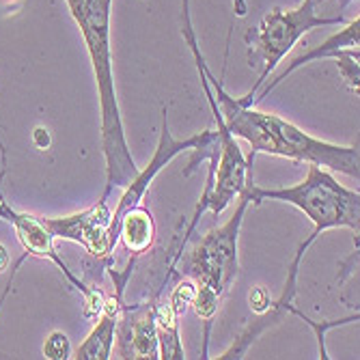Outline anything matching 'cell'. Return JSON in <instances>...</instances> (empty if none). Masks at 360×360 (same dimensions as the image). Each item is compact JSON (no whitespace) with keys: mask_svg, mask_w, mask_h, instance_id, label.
Segmentation results:
<instances>
[{"mask_svg":"<svg viewBox=\"0 0 360 360\" xmlns=\"http://www.w3.org/2000/svg\"><path fill=\"white\" fill-rule=\"evenodd\" d=\"M74 22L78 24L91 58L97 97H100V129L102 153L106 162V188L104 199H110L115 188H123L139 173L132 149L127 145L125 125L119 108V97L112 72V46H110V15L112 0H65Z\"/></svg>","mask_w":360,"mask_h":360,"instance_id":"cell-2","label":"cell"},{"mask_svg":"<svg viewBox=\"0 0 360 360\" xmlns=\"http://www.w3.org/2000/svg\"><path fill=\"white\" fill-rule=\"evenodd\" d=\"M246 194L252 205L264 201H281L300 210L313 224V231L321 236L328 229H349L360 233V194L341 186L328 169L309 165L304 179L287 188H259L248 184Z\"/></svg>","mask_w":360,"mask_h":360,"instance_id":"cell-4","label":"cell"},{"mask_svg":"<svg viewBox=\"0 0 360 360\" xmlns=\"http://www.w3.org/2000/svg\"><path fill=\"white\" fill-rule=\"evenodd\" d=\"M317 238H319L317 233H311V236L298 246L296 257H293L291 266H289V270H287L285 289H283V293H281V298L274 300L272 309H270L268 313H264V315H259V319L252 321L246 330H242V335H240L231 345H229L218 358H222V360H226V358H244L246 352H248V347H250L261 335H264L268 328H272V326L281 323V321L285 319V315H289V311H291V307H293V300H296V293H298V270H300V264H302V257H304V252L309 250V246H311Z\"/></svg>","mask_w":360,"mask_h":360,"instance_id":"cell-9","label":"cell"},{"mask_svg":"<svg viewBox=\"0 0 360 360\" xmlns=\"http://www.w3.org/2000/svg\"><path fill=\"white\" fill-rule=\"evenodd\" d=\"M123 304H125L123 296H119V293L106 296L104 309L100 315H97L93 330L78 345V349L72 358H76V360H108V358H112L117 323H119Z\"/></svg>","mask_w":360,"mask_h":360,"instance_id":"cell-11","label":"cell"},{"mask_svg":"<svg viewBox=\"0 0 360 360\" xmlns=\"http://www.w3.org/2000/svg\"><path fill=\"white\" fill-rule=\"evenodd\" d=\"M345 24L343 15L323 18L317 13V0H300L296 9H281L274 7L259 20L257 26H250L244 35L246 44V60L248 68L259 72V80L238 102L248 106L257 91L268 82V76L276 70V65L293 50L307 32L319 26H339Z\"/></svg>","mask_w":360,"mask_h":360,"instance_id":"cell-5","label":"cell"},{"mask_svg":"<svg viewBox=\"0 0 360 360\" xmlns=\"http://www.w3.org/2000/svg\"><path fill=\"white\" fill-rule=\"evenodd\" d=\"M44 358H48V360H68V358H72V341H70V337L65 333H60V330L50 333L46 343H44Z\"/></svg>","mask_w":360,"mask_h":360,"instance_id":"cell-15","label":"cell"},{"mask_svg":"<svg viewBox=\"0 0 360 360\" xmlns=\"http://www.w3.org/2000/svg\"><path fill=\"white\" fill-rule=\"evenodd\" d=\"M358 44H360V18L356 15L352 22L345 24L343 30H339L337 35L328 37L321 46H317V48H313V50H309V52H302V54H298L296 58H291V63L287 65V68H285L281 74H276L270 82H266L264 86H261V89L257 91V95L252 97V106H257L259 102H264L266 97H268V95L287 78V76H291L293 72H298L300 68H304V65H309V63H313V60H319V58L337 60L339 54H341L345 48H358Z\"/></svg>","mask_w":360,"mask_h":360,"instance_id":"cell-10","label":"cell"},{"mask_svg":"<svg viewBox=\"0 0 360 360\" xmlns=\"http://www.w3.org/2000/svg\"><path fill=\"white\" fill-rule=\"evenodd\" d=\"M179 315L169 302L155 304V330H158V347L160 358L165 360H184V343L179 333Z\"/></svg>","mask_w":360,"mask_h":360,"instance_id":"cell-13","label":"cell"},{"mask_svg":"<svg viewBox=\"0 0 360 360\" xmlns=\"http://www.w3.org/2000/svg\"><path fill=\"white\" fill-rule=\"evenodd\" d=\"M0 220H5L13 226L15 238L20 246L24 248V257H37V259H48L63 272V276L68 278L76 291H80V296L84 298V315L89 319H97V315L102 313L104 302H106V293L97 287H89L82 278H78L70 266L65 264V259L58 255L54 246V236L46 226V222L39 216H32L26 212H20L11 207L3 196H0Z\"/></svg>","mask_w":360,"mask_h":360,"instance_id":"cell-6","label":"cell"},{"mask_svg":"<svg viewBox=\"0 0 360 360\" xmlns=\"http://www.w3.org/2000/svg\"><path fill=\"white\" fill-rule=\"evenodd\" d=\"M117 236L123 248L129 252V259L143 257L149 248H153L155 238H158V226H155V218L151 210L139 203L132 210L121 214Z\"/></svg>","mask_w":360,"mask_h":360,"instance_id":"cell-12","label":"cell"},{"mask_svg":"<svg viewBox=\"0 0 360 360\" xmlns=\"http://www.w3.org/2000/svg\"><path fill=\"white\" fill-rule=\"evenodd\" d=\"M194 291H196V285L190 281V278H181L175 289L171 291V298H169V304L175 309V313L181 317L190 307H192V300H194Z\"/></svg>","mask_w":360,"mask_h":360,"instance_id":"cell-16","label":"cell"},{"mask_svg":"<svg viewBox=\"0 0 360 360\" xmlns=\"http://www.w3.org/2000/svg\"><path fill=\"white\" fill-rule=\"evenodd\" d=\"M155 296L143 304H123L117 323L115 347L117 358H160L158 330H155Z\"/></svg>","mask_w":360,"mask_h":360,"instance_id":"cell-8","label":"cell"},{"mask_svg":"<svg viewBox=\"0 0 360 360\" xmlns=\"http://www.w3.org/2000/svg\"><path fill=\"white\" fill-rule=\"evenodd\" d=\"M250 199L246 190L238 196V205L233 216L220 226H214L196 242L188 252L179 250L173 257L171 270H177L181 276L190 278L196 285L192 309L201 321L207 323L205 330V349L203 358H207V337L210 323L218 313V304L222 296L233 285L240 274V229L246 216Z\"/></svg>","mask_w":360,"mask_h":360,"instance_id":"cell-3","label":"cell"},{"mask_svg":"<svg viewBox=\"0 0 360 360\" xmlns=\"http://www.w3.org/2000/svg\"><path fill=\"white\" fill-rule=\"evenodd\" d=\"M317 3H326V0H317ZM347 3H358V0H341V5L345 7Z\"/></svg>","mask_w":360,"mask_h":360,"instance_id":"cell-20","label":"cell"},{"mask_svg":"<svg viewBox=\"0 0 360 360\" xmlns=\"http://www.w3.org/2000/svg\"><path fill=\"white\" fill-rule=\"evenodd\" d=\"M41 220L46 222L54 238L80 244L91 257H95L106 266L112 261L119 242L112 236V210L104 196H100V201L82 212Z\"/></svg>","mask_w":360,"mask_h":360,"instance_id":"cell-7","label":"cell"},{"mask_svg":"<svg viewBox=\"0 0 360 360\" xmlns=\"http://www.w3.org/2000/svg\"><path fill=\"white\" fill-rule=\"evenodd\" d=\"M50 143H52V139H50L48 127L37 125L35 129H32V145H35L37 149L46 151V149H50Z\"/></svg>","mask_w":360,"mask_h":360,"instance_id":"cell-18","label":"cell"},{"mask_svg":"<svg viewBox=\"0 0 360 360\" xmlns=\"http://www.w3.org/2000/svg\"><path fill=\"white\" fill-rule=\"evenodd\" d=\"M248 304H250L252 313L264 315V313H268V311L272 309L274 298L270 296V291H268L264 285H257V287H252L250 293H248Z\"/></svg>","mask_w":360,"mask_h":360,"instance_id":"cell-17","label":"cell"},{"mask_svg":"<svg viewBox=\"0 0 360 360\" xmlns=\"http://www.w3.org/2000/svg\"><path fill=\"white\" fill-rule=\"evenodd\" d=\"M9 261H11L9 248H7L5 244H0V272H7V268H9Z\"/></svg>","mask_w":360,"mask_h":360,"instance_id":"cell-19","label":"cell"},{"mask_svg":"<svg viewBox=\"0 0 360 360\" xmlns=\"http://www.w3.org/2000/svg\"><path fill=\"white\" fill-rule=\"evenodd\" d=\"M181 35L184 41L190 46L194 63L203 70L216 106L220 110V117L226 125V129L231 132L236 139H244L250 145V153H268V155H278L287 158L293 162H307V165H317L328 171L343 173L347 177L358 179V147L356 145H335L328 141L315 139L307 134L304 129L298 125H293L291 121L274 115V112H264L257 106L240 104L238 97L229 95L222 86V82L212 74L207 68V63L196 44V35L192 28V15H190V0H181Z\"/></svg>","mask_w":360,"mask_h":360,"instance_id":"cell-1","label":"cell"},{"mask_svg":"<svg viewBox=\"0 0 360 360\" xmlns=\"http://www.w3.org/2000/svg\"><path fill=\"white\" fill-rule=\"evenodd\" d=\"M358 56H360L358 48H345V50L339 54V58L335 60V63H337V68H339L341 78L345 80V84H347L356 95H358V91H360V68H358Z\"/></svg>","mask_w":360,"mask_h":360,"instance_id":"cell-14","label":"cell"}]
</instances>
